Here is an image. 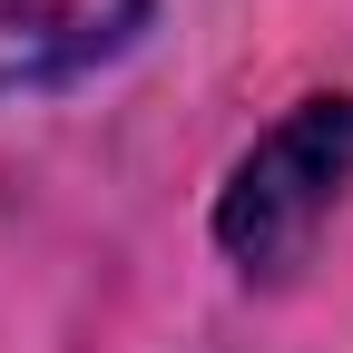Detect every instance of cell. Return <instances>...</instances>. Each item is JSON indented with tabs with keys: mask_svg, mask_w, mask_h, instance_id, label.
Masks as SVG:
<instances>
[{
	"mask_svg": "<svg viewBox=\"0 0 353 353\" xmlns=\"http://www.w3.org/2000/svg\"><path fill=\"white\" fill-rule=\"evenodd\" d=\"M353 187V99H304L285 108L265 138L236 157V176L216 187V245H226L245 275H294L314 255L324 216Z\"/></svg>",
	"mask_w": 353,
	"mask_h": 353,
	"instance_id": "6da1fadb",
	"label": "cell"
},
{
	"mask_svg": "<svg viewBox=\"0 0 353 353\" xmlns=\"http://www.w3.org/2000/svg\"><path fill=\"white\" fill-rule=\"evenodd\" d=\"M157 0H0V99H39L138 50Z\"/></svg>",
	"mask_w": 353,
	"mask_h": 353,
	"instance_id": "7a4b0ae2",
	"label": "cell"
}]
</instances>
